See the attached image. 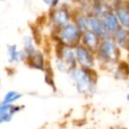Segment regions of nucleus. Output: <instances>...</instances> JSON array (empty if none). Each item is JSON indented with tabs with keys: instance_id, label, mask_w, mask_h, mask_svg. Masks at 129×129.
<instances>
[{
	"instance_id": "f8f14e48",
	"label": "nucleus",
	"mask_w": 129,
	"mask_h": 129,
	"mask_svg": "<svg viewBox=\"0 0 129 129\" xmlns=\"http://www.w3.org/2000/svg\"><path fill=\"white\" fill-rule=\"evenodd\" d=\"M25 63L28 64L29 67L35 69V70L43 71V72H45L47 70L46 58L40 50H38L33 55L27 57L25 60Z\"/></svg>"
},
{
	"instance_id": "0eeeda50",
	"label": "nucleus",
	"mask_w": 129,
	"mask_h": 129,
	"mask_svg": "<svg viewBox=\"0 0 129 129\" xmlns=\"http://www.w3.org/2000/svg\"><path fill=\"white\" fill-rule=\"evenodd\" d=\"M120 27L129 30V0H116L112 6Z\"/></svg>"
},
{
	"instance_id": "f3484780",
	"label": "nucleus",
	"mask_w": 129,
	"mask_h": 129,
	"mask_svg": "<svg viewBox=\"0 0 129 129\" xmlns=\"http://www.w3.org/2000/svg\"><path fill=\"white\" fill-rule=\"evenodd\" d=\"M42 2L49 8V9H54L57 6H60L62 3H61V0H42Z\"/></svg>"
},
{
	"instance_id": "ddd939ff",
	"label": "nucleus",
	"mask_w": 129,
	"mask_h": 129,
	"mask_svg": "<svg viewBox=\"0 0 129 129\" xmlns=\"http://www.w3.org/2000/svg\"><path fill=\"white\" fill-rule=\"evenodd\" d=\"M101 42H102V39L93 31L87 30L82 33L81 44H82L83 46L87 47L93 51L95 52V50L98 49Z\"/></svg>"
},
{
	"instance_id": "20e7f679",
	"label": "nucleus",
	"mask_w": 129,
	"mask_h": 129,
	"mask_svg": "<svg viewBox=\"0 0 129 129\" xmlns=\"http://www.w3.org/2000/svg\"><path fill=\"white\" fill-rule=\"evenodd\" d=\"M56 68L62 73L69 74L73 69L77 67L75 49L57 45L55 52Z\"/></svg>"
},
{
	"instance_id": "2eb2a0df",
	"label": "nucleus",
	"mask_w": 129,
	"mask_h": 129,
	"mask_svg": "<svg viewBox=\"0 0 129 129\" xmlns=\"http://www.w3.org/2000/svg\"><path fill=\"white\" fill-rule=\"evenodd\" d=\"M39 49L36 47V43L34 41L31 36H26L23 40V47H22V50L24 52L25 55V60L28 57H30L31 55L36 52Z\"/></svg>"
},
{
	"instance_id": "7ed1b4c3",
	"label": "nucleus",
	"mask_w": 129,
	"mask_h": 129,
	"mask_svg": "<svg viewBox=\"0 0 129 129\" xmlns=\"http://www.w3.org/2000/svg\"><path fill=\"white\" fill-rule=\"evenodd\" d=\"M52 38L57 45L75 48L81 43L82 32L74 21L64 27L52 31Z\"/></svg>"
},
{
	"instance_id": "4468645a",
	"label": "nucleus",
	"mask_w": 129,
	"mask_h": 129,
	"mask_svg": "<svg viewBox=\"0 0 129 129\" xmlns=\"http://www.w3.org/2000/svg\"><path fill=\"white\" fill-rule=\"evenodd\" d=\"M8 62L12 64H17L20 62H25V55L22 50L16 44H9L7 46Z\"/></svg>"
},
{
	"instance_id": "1a4fd4ad",
	"label": "nucleus",
	"mask_w": 129,
	"mask_h": 129,
	"mask_svg": "<svg viewBox=\"0 0 129 129\" xmlns=\"http://www.w3.org/2000/svg\"><path fill=\"white\" fill-rule=\"evenodd\" d=\"M22 109L19 104H6L0 102V125L12 121L14 116Z\"/></svg>"
},
{
	"instance_id": "dca6fc26",
	"label": "nucleus",
	"mask_w": 129,
	"mask_h": 129,
	"mask_svg": "<svg viewBox=\"0 0 129 129\" xmlns=\"http://www.w3.org/2000/svg\"><path fill=\"white\" fill-rule=\"evenodd\" d=\"M21 97L22 95L20 92L16 90H9L4 95L1 102L6 104H17V103L21 99Z\"/></svg>"
},
{
	"instance_id": "a211bd4d",
	"label": "nucleus",
	"mask_w": 129,
	"mask_h": 129,
	"mask_svg": "<svg viewBox=\"0 0 129 129\" xmlns=\"http://www.w3.org/2000/svg\"><path fill=\"white\" fill-rule=\"evenodd\" d=\"M125 98H126V100H127V101H128V102H129V93H128V94H127V95H126V96H125Z\"/></svg>"
},
{
	"instance_id": "f257e3e1",
	"label": "nucleus",
	"mask_w": 129,
	"mask_h": 129,
	"mask_svg": "<svg viewBox=\"0 0 129 129\" xmlns=\"http://www.w3.org/2000/svg\"><path fill=\"white\" fill-rule=\"evenodd\" d=\"M68 74L78 93L84 96H92L95 95L98 82L96 69H87L77 67Z\"/></svg>"
},
{
	"instance_id": "9d476101",
	"label": "nucleus",
	"mask_w": 129,
	"mask_h": 129,
	"mask_svg": "<svg viewBox=\"0 0 129 129\" xmlns=\"http://www.w3.org/2000/svg\"><path fill=\"white\" fill-rule=\"evenodd\" d=\"M112 39L114 40L117 46L119 48L122 53H126L129 56V30L120 27L112 35Z\"/></svg>"
},
{
	"instance_id": "39448f33",
	"label": "nucleus",
	"mask_w": 129,
	"mask_h": 129,
	"mask_svg": "<svg viewBox=\"0 0 129 129\" xmlns=\"http://www.w3.org/2000/svg\"><path fill=\"white\" fill-rule=\"evenodd\" d=\"M74 12L75 11L72 10L70 6L63 4L54 9H50L48 20L52 31L61 28L70 22L74 21Z\"/></svg>"
},
{
	"instance_id": "f03ea898",
	"label": "nucleus",
	"mask_w": 129,
	"mask_h": 129,
	"mask_svg": "<svg viewBox=\"0 0 129 129\" xmlns=\"http://www.w3.org/2000/svg\"><path fill=\"white\" fill-rule=\"evenodd\" d=\"M123 53L115 43L112 37L102 40L98 49L95 50L97 66L105 70H114L123 59Z\"/></svg>"
},
{
	"instance_id": "9b49d317",
	"label": "nucleus",
	"mask_w": 129,
	"mask_h": 129,
	"mask_svg": "<svg viewBox=\"0 0 129 129\" xmlns=\"http://www.w3.org/2000/svg\"><path fill=\"white\" fill-rule=\"evenodd\" d=\"M100 19L102 20L104 25L105 26L106 29L109 32V34L112 36V35L116 32L117 30L120 28L119 23L118 20L117 19V16L115 14L114 11L112 8H110L109 10L105 12L102 16L100 17Z\"/></svg>"
},
{
	"instance_id": "6e6552de",
	"label": "nucleus",
	"mask_w": 129,
	"mask_h": 129,
	"mask_svg": "<svg viewBox=\"0 0 129 129\" xmlns=\"http://www.w3.org/2000/svg\"><path fill=\"white\" fill-rule=\"evenodd\" d=\"M87 20H88V30H91L94 33H95L102 40L111 37V36L109 34V32L106 29L105 26L103 23L102 20L99 17L95 16L93 13L88 12V13H87Z\"/></svg>"
},
{
	"instance_id": "423d86ee",
	"label": "nucleus",
	"mask_w": 129,
	"mask_h": 129,
	"mask_svg": "<svg viewBox=\"0 0 129 129\" xmlns=\"http://www.w3.org/2000/svg\"><path fill=\"white\" fill-rule=\"evenodd\" d=\"M75 55L77 67L87 69H95L97 67L95 52L89 50L82 44L75 47Z\"/></svg>"
}]
</instances>
